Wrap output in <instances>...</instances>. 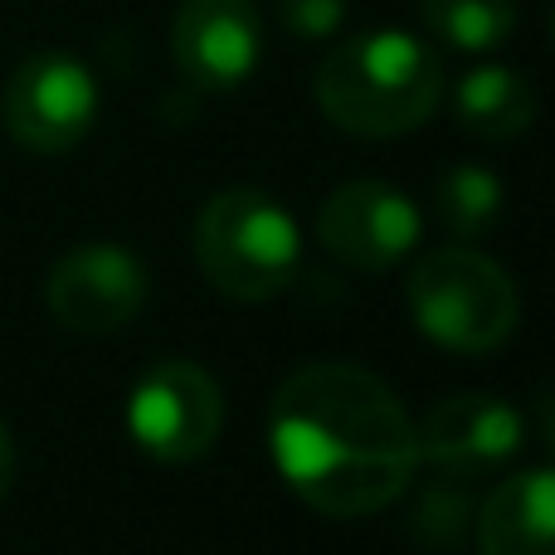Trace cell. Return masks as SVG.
Masks as SVG:
<instances>
[{
  "mask_svg": "<svg viewBox=\"0 0 555 555\" xmlns=\"http://www.w3.org/2000/svg\"><path fill=\"white\" fill-rule=\"evenodd\" d=\"M269 449L287 492L336 521L375 517L410 492L420 434L400 395L351 361L283 375L269 404Z\"/></svg>",
  "mask_w": 555,
  "mask_h": 555,
  "instance_id": "6da1fadb",
  "label": "cell"
},
{
  "mask_svg": "<svg viewBox=\"0 0 555 555\" xmlns=\"http://www.w3.org/2000/svg\"><path fill=\"white\" fill-rule=\"evenodd\" d=\"M312 93L332 127L390 142L434 117L443 98V64L424 39L404 29H371L341 39L322 59Z\"/></svg>",
  "mask_w": 555,
  "mask_h": 555,
  "instance_id": "7a4b0ae2",
  "label": "cell"
},
{
  "mask_svg": "<svg viewBox=\"0 0 555 555\" xmlns=\"http://www.w3.org/2000/svg\"><path fill=\"white\" fill-rule=\"evenodd\" d=\"M195 263L215 293L234 302H269L287 293L302 269V234L273 195L230 185L195 215Z\"/></svg>",
  "mask_w": 555,
  "mask_h": 555,
  "instance_id": "3957f363",
  "label": "cell"
},
{
  "mask_svg": "<svg viewBox=\"0 0 555 555\" xmlns=\"http://www.w3.org/2000/svg\"><path fill=\"white\" fill-rule=\"evenodd\" d=\"M410 317L434 346L453 356L498 351L521 317L517 283L473 244H443L410 269Z\"/></svg>",
  "mask_w": 555,
  "mask_h": 555,
  "instance_id": "277c9868",
  "label": "cell"
},
{
  "mask_svg": "<svg viewBox=\"0 0 555 555\" xmlns=\"http://www.w3.org/2000/svg\"><path fill=\"white\" fill-rule=\"evenodd\" d=\"M127 434L156 463H201L224 434V390L195 361H156L127 395Z\"/></svg>",
  "mask_w": 555,
  "mask_h": 555,
  "instance_id": "5b68a950",
  "label": "cell"
},
{
  "mask_svg": "<svg viewBox=\"0 0 555 555\" xmlns=\"http://www.w3.org/2000/svg\"><path fill=\"white\" fill-rule=\"evenodd\" d=\"M0 122L25 152L59 156L74 152L98 122V78L83 59L64 49L29 54L10 74L0 98Z\"/></svg>",
  "mask_w": 555,
  "mask_h": 555,
  "instance_id": "8992f818",
  "label": "cell"
},
{
  "mask_svg": "<svg viewBox=\"0 0 555 555\" xmlns=\"http://www.w3.org/2000/svg\"><path fill=\"white\" fill-rule=\"evenodd\" d=\"M152 273L127 244H74L44 278V302L59 326L78 336H107L146 307Z\"/></svg>",
  "mask_w": 555,
  "mask_h": 555,
  "instance_id": "52a82bcc",
  "label": "cell"
},
{
  "mask_svg": "<svg viewBox=\"0 0 555 555\" xmlns=\"http://www.w3.org/2000/svg\"><path fill=\"white\" fill-rule=\"evenodd\" d=\"M424 234L420 205L385 181H346L317 205V240L332 259L361 273H385L414 254Z\"/></svg>",
  "mask_w": 555,
  "mask_h": 555,
  "instance_id": "ba28073f",
  "label": "cell"
},
{
  "mask_svg": "<svg viewBox=\"0 0 555 555\" xmlns=\"http://www.w3.org/2000/svg\"><path fill=\"white\" fill-rule=\"evenodd\" d=\"M171 54L201 93H234L263 59V20L254 0H181L171 20Z\"/></svg>",
  "mask_w": 555,
  "mask_h": 555,
  "instance_id": "9c48e42d",
  "label": "cell"
},
{
  "mask_svg": "<svg viewBox=\"0 0 555 555\" xmlns=\"http://www.w3.org/2000/svg\"><path fill=\"white\" fill-rule=\"evenodd\" d=\"M420 463L453 478H478L488 468L517 459L521 439H527V420L512 400L482 390H463L439 400L420 424Z\"/></svg>",
  "mask_w": 555,
  "mask_h": 555,
  "instance_id": "30bf717a",
  "label": "cell"
},
{
  "mask_svg": "<svg viewBox=\"0 0 555 555\" xmlns=\"http://www.w3.org/2000/svg\"><path fill=\"white\" fill-rule=\"evenodd\" d=\"M473 541L478 555H555V463L502 478L482 502Z\"/></svg>",
  "mask_w": 555,
  "mask_h": 555,
  "instance_id": "8fae6325",
  "label": "cell"
},
{
  "mask_svg": "<svg viewBox=\"0 0 555 555\" xmlns=\"http://www.w3.org/2000/svg\"><path fill=\"white\" fill-rule=\"evenodd\" d=\"M453 113L482 142H512L537 122V88L507 64H478L453 88Z\"/></svg>",
  "mask_w": 555,
  "mask_h": 555,
  "instance_id": "7c38bea8",
  "label": "cell"
},
{
  "mask_svg": "<svg viewBox=\"0 0 555 555\" xmlns=\"http://www.w3.org/2000/svg\"><path fill=\"white\" fill-rule=\"evenodd\" d=\"M420 15L459 54H492L517 29V0H420Z\"/></svg>",
  "mask_w": 555,
  "mask_h": 555,
  "instance_id": "4fadbf2b",
  "label": "cell"
},
{
  "mask_svg": "<svg viewBox=\"0 0 555 555\" xmlns=\"http://www.w3.org/2000/svg\"><path fill=\"white\" fill-rule=\"evenodd\" d=\"M434 201H439L443 224H449L459 240H478V234H488L492 224H498L502 205H507V191H502V181H498L492 166L459 162L439 176Z\"/></svg>",
  "mask_w": 555,
  "mask_h": 555,
  "instance_id": "5bb4252c",
  "label": "cell"
},
{
  "mask_svg": "<svg viewBox=\"0 0 555 555\" xmlns=\"http://www.w3.org/2000/svg\"><path fill=\"white\" fill-rule=\"evenodd\" d=\"M278 20L297 39H332L346 20V0H278Z\"/></svg>",
  "mask_w": 555,
  "mask_h": 555,
  "instance_id": "9a60e30c",
  "label": "cell"
},
{
  "mask_svg": "<svg viewBox=\"0 0 555 555\" xmlns=\"http://www.w3.org/2000/svg\"><path fill=\"white\" fill-rule=\"evenodd\" d=\"M537 429H541V443H546L555 459V385L537 395Z\"/></svg>",
  "mask_w": 555,
  "mask_h": 555,
  "instance_id": "2e32d148",
  "label": "cell"
},
{
  "mask_svg": "<svg viewBox=\"0 0 555 555\" xmlns=\"http://www.w3.org/2000/svg\"><path fill=\"white\" fill-rule=\"evenodd\" d=\"M10 478H15V443H10L5 424H0V498L10 492Z\"/></svg>",
  "mask_w": 555,
  "mask_h": 555,
  "instance_id": "e0dca14e",
  "label": "cell"
},
{
  "mask_svg": "<svg viewBox=\"0 0 555 555\" xmlns=\"http://www.w3.org/2000/svg\"><path fill=\"white\" fill-rule=\"evenodd\" d=\"M551 39H555V10H551Z\"/></svg>",
  "mask_w": 555,
  "mask_h": 555,
  "instance_id": "ac0fdd59",
  "label": "cell"
}]
</instances>
